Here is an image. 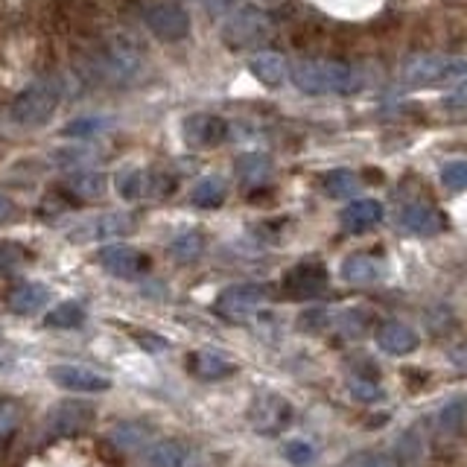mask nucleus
Returning <instances> with one entry per match:
<instances>
[{"label": "nucleus", "mask_w": 467, "mask_h": 467, "mask_svg": "<svg viewBox=\"0 0 467 467\" xmlns=\"http://www.w3.org/2000/svg\"><path fill=\"white\" fill-rule=\"evenodd\" d=\"M50 379L65 391H79V394H99L111 386L109 377H102L94 368H85V365H56V368H50Z\"/></svg>", "instance_id": "nucleus-11"}, {"label": "nucleus", "mask_w": 467, "mask_h": 467, "mask_svg": "<svg viewBox=\"0 0 467 467\" xmlns=\"http://www.w3.org/2000/svg\"><path fill=\"white\" fill-rule=\"evenodd\" d=\"M444 106H447V109H467V82L459 85L456 91H450V94H447Z\"/></svg>", "instance_id": "nucleus-40"}, {"label": "nucleus", "mask_w": 467, "mask_h": 467, "mask_svg": "<svg viewBox=\"0 0 467 467\" xmlns=\"http://www.w3.org/2000/svg\"><path fill=\"white\" fill-rule=\"evenodd\" d=\"M99 266L111 272L114 277H138L150 269V257L140 254L138 248H131L126 243H111V245H102L99 248Z\"/></svg>", "instance_id": "nucleus-9"}, {"label": "nucleus", "mask_w": 467, "mask_h": 467, "mask_svg": "<svg viewBox=\"0 0 467 467\" xmlns=\"http://www.w3.org/2000/svg\"><path fill=\"white\" fill-rule=\"evenodd\" d=\"M348 389H350V394H354L359 403H377V400H383V389H379L377 383H371V379L357 377V379H350Z\"/></svg>", "instance_id": "nucleus-35"}, {"label": "nucleus", "mask_w": 467, "mask_h": 467, "mask_svg": "<svg viewBox=\"0 0 467 467\" xmlns=\"http://www.w3.org/2000/svg\"><path fill=\"white\" fill-rule=\"evenodd\" d=\"M190 371L199 379H223L234 374V362H228L223 354H216V350H196V354L190 357Z\"/></svg>", "instance_id": "nucleus-23"}, {"label": "nucleus", "mask_w": 467, "mask_h": 467, "mask_svg": "<svg viewBox=\"0 0 467 467\" xmlns=\"http://www.w3.org/2000/svg\"><path fill=\"white\" fill-rule=\"evenodd\" d=\"M47 321L50 327H62V330H70V327H79L82 321H85V310L77 304V301H65V304H58L53 306V310L47 313Z\"/></svg>", "instance_id": "nucleus-30"}, {"label": "nucleus", "mask_w": 467, "mask_h": 467, "mask_svg": "<svg viewBox=\"0 0 467 467\" xmlns=\"http://www.w3.org/2000/svg\"><path fill=\"white\" fill-rule=\"evenodd\" d=\"M102 126H106V120H99V117H82V120H73V123L65 126V135H70V138L97 135Z\"/></svg>", "instance_id": "nucleus-37"}, {"label": "nucleus", "mask_w": 467, "mask_h": 467, "mask_svg": "<svg viewBox=\"0 0 467 467\" xmlns=\"http://www.w3.org/2000/svg\"><path fill=\"white\" fill-rule=\"evenodd\" d=\"M464 409H467L464 400H452L441 409V415H438V438L441 441H456L459 438L464 427Z\"/></svg>", "instance_id": "nucleus-27"}, {"label": "nucleus", "mask_w": 467, "mask_h": 467, "mask_svg": "<svg viewBox=\"0 0 467 467\" xmlns=\"http://www.w3.org/2000/svg\"><path fill=\"white\" fill-rule=\"evenodd\" d=\"M269 170H272L269 158H263V155H243L237 161V175L248 184H260L269 175Z\"/></svg>", "instance_id": "nucleus-32"}, {"label": "nucleus", "mask_w": 467, "mask_h": 467, "mask_svg": "<svg viewBox=\"0 0 467 467\" xmlns=\"http://www.w3.org/2000/svg\"><path fill=\"white\" fill-rule=\"evenodd\" d=\"M321 184H325L327 196H336V199H345V196H354L357 187H359V175L354 170H330L325 172V179H321Z\"/></svg>", "instance_id": "nucleus-28"}, {"label": "nucleus", "mask_w": 467, "mask_h": 467, "mask_svg": "<svg viewBox=\"0 0 467 467\" xmlns=\"http://www.w3.org/2000/svg\"><path fill=\"white\" fill-rule=\"evenodd\" d=\"M248 70H252V77L263 85L269 88H281L284 79H286V58L281 53H257L252 62H248Z\"/></svg>", "instance_id": "nucleus-20"}, {"label": "nucleus", "mask_w": 467, "mask_h": 467, "mask_svg": "<svg viewBox=\"0 0 467 467\" xmlns=\"http://www.w3.org/2000/svg\"><path fill=\"white\" fill-rule=\"evenodd\" d=\"M70 196L77 199H99L106 193V175L102 172H73L67 179Z\"/></svg>", "instance_id": "nucleus-26"}, {"label": "nucleus", "mask_w": 467, "mask_h": 467, "mask_svg": "<svg viewBox=\"0 0 467 467\" xmlns=\"http://www.w3.org/2000/svg\"><path fill=\"white\" fill-rule=\"evenodd\" d=\"M339 272H342V281L362 286V284H374L379 277V263L368 254H350L342 260Z\"/></svg>", "instance_id": "nucleus-24"}, {"label": "nucleus", "mask_w": 467, "mask_h": 467, "mask_svg": "<svg viewBox=\"0 0 467 467\" xmlns=\"http://www.w3.org/2000/svg\"><path fill=\"white\" fill-rule=\"evenodd\" d=\"M88 65L109 82H129L143 67V56L138 50V44L129 41V36H111L106 41H99L97 47H91Z\"/></svg>", "instance_id": "nucleus-1"}, {"label": "nucleus", "mask_w": 467, "mask_h": 467, "mask_svg": "<svg viewBox=\"0 0 467 467\" xmlns=\"http://www.w3.org/2000/svg\"><path fill=\"white\" fill-rule=\"evenodd\" d=\"M383 219V204L377 199H357L342 211V225L348 231H365Z\"/></svg>", "instance_id": "nucleus-21"}, {"label": "nucleus", "mask_w": 467, "mask_h": 467, "mask_svg": "<svg viewBox=\"0 0 467 467\" xmlns=\"http://www.w3.org/2000/svg\"><path fill=\"white\" fill-rule=\"evenodd\" d=\"M398 225L409 234H418V237H432V234H441L447 219L441 211L430 208V204H406L398 213Z\"/></svg>", "instance_id": "nucleus-15"}, {"label": "nucleus", "mask_w": 467, "mask_h": 467, "mask_svg": "<svg viewBox=\"0 0 467 467\" xmlns=\"http://www.w3.org/2000/svg\"><path fill=\"white\" fill-rule=\"evenodd\" d=\"M423 459H427V438L415 423L398 438V467H423Z\"/></svg>", "instance_id": "nucleus-22"}, {"label": "nucleus", "mask_w": 467, "mask_h": 467, "mask_svg": "<svg viewBox=\"0 0 467 467\" xmlns=\"http://www.w3.org/2000/svg\"><path fill=\"white\" fill-rule=\"evenodd\" d=\"M467 77V58L462 56H418L403 67V79L409 85H435V82H450V79H462Z\"/></svg>", "instance_id": "nucleus-4"}, {"label": "nucleus", "mask_w": 467, "mask_h": 467, "mask_svg": "<svg viewBox=\"0 0 467 467\" xmlns=\"http://www.w3.org/2000/svg\"><path fill=\"white\" fill-rule=\"evenodd\" d=\"M175 190V182L170 175H155L146 170H126L117 175V193L126 202H140V199H158Z\"/></svg>", "instance_id": "nucleus-8"}, {"label": "nucleus", "mask_w": 467, "mask_h": 467, "mask_svg": "<svg viewBox=\"0 0 467 467\" xmlns=\"http://www.w3.org/2000/svg\"><path fill=\"white\" fill-rule=\"evenodd\" d=\"M292 82L304 94H354L359 77L345 62H298L292 67Z\"/></svg>", "instance_id": "nucleus-2"}, {"label": "nucleus", "mask_w": 467, "mask_h": 467, "mask_svg": "<svg viewBox=\"0 0 467 467\" xmlns=\"http://www.w3.org/2000/svg\"><path fill=\"white\" fill-rule=\"evenodd\" d=\"M354 467H398V462L386 456V452H362V456L354 459Z\"/></svg>", "instance_id": "nucleus-38"}, {"label": "nucleus", "mask_w": 467, "mask_h": 467, "mask_svg": "<svg viewBox=\"0 0 467 467\" xmlns=\"http://www.w3.org/2000/svg\"><path fill=\"white\" fill-rule=\"evenodd\" d=\"M131 231V216L129 213H99L88 223L77 225V231L70 234V240L79 243H91V240H111L120 237V234Z\"/></svg>", "instance_id": "nucleus-14"}, {"label": "nucleus", "mask_w": 467, "mask_h": 467, "mask_svg": "<svg viewBox=\"0 0 467 467\" xmlns=\"http://www.w3.org/2000/svg\"><path fill=\"white\" fill-rule=\"evenodd\" d=\"M327 286V272L321 263H298L284 275V292L289 298H316Z\"/></svg>", "instance_id": "nucleus-12"}, {"label": "nucleus", "mask_w": 467, "mask_h": 467, "mask_svg": "<svg viewBox=\"0 0 467 467\" xmlns=\"http://www.w3.org/2000/svg\"><path fill=\"white\" fill-rule=\"evenodd\" d=\"M111 441L120 450H140L150 441V430H146L143 423H120V427L111 432Z\"/></svg>", "instance_id": "nucleus-29"}, {"label": "nucleus", "mask_w": 467, "mask_h": 467, "mask_svg": "<svg viewBox=\"0 0 467 467\" xmlns=\"http://www.w3.org/2000/svg\"><path fill=\"white\" fill-rule=\"evenodd\" d=\"M447 359L456 365V368H462V371H467V342H459V345H452L450 350H447Z\"/></svg>", "instance_id": "nucleus-39"}, {"label": "nucleus", "mask_w": 467, "mask_h": 467, "mask_svg": "<svg viewBox=\"0 0 467 467\" xmlns=\"http://www.w3.org/2000/svg\"><path fill=\"white\" fill-rule=\"evenodd\" d=\"M281 452H284V459H286V462L298 464V467L310 464L313 456H316L313 444H310V441H304V438H292V441H286V444L281 447Z\"/></svg>", "instance_id": "nucleus-33"}, {"label": "nucleus", "mask_w": 467, "mask_h": 467, "mask_svg": "<svg viewBox=\"0 0 467 467\" xmlns=\"http://www.w3.org/2000/svg\"><path fill=\"white\" fill-rule=\"evenodd\" d=\"M140 18L161 41H184L190 36V15L175 0H152L140 9Z\"/></svg>", "instance_id": "nucleus-5"}, {"label": "nucleus", "mask_w": 467, "mask_h": 467, "mask_svg": "<svg viewBox=\"0 0 467 467\" xmlns=\"http://www.w3.org/2000/svg\"><path fill=\"white\" fill-rule=\"evenodd\" d=\"M29 254L24 252V245H12V243H4L0 245V272L4 275H12V272H18L24 266V260Z\"/></svg>", "instance_id": "nucleus-34"}, {"label": "nucleus", "mask_w": 467, "mask_h": 467, "mask_svg": "<svg viewBox=\"0 0 467 467\" xmlns=\"http://www.w3.org/2000/svg\"><path fill=\"white\" fill-rule=\"evenodd\" d=\"M62 102V79L58 77H38L29 82L12 102V120L21 126H44Z\"/></svg>", "instance_id": "nucleus-3"}, {"label": "nucleus", "mask_w": 467, "mask_h": 467, "mask_svg": "<svg viewBox=\"0 0 467 467\" xmlns=\"http://www.w3.org/2000/svg\"><path fill=\"white\" fill-rule=\"evenodd\" d=\"M202 248H204V240H202V234L196 231H187L182 234V237H175L170 243V254L175 260H182V263H190V260H196L202 254Z\"/></svg>", "instance_id": "nucleus-31"}, {"label": "nucleus", "mask_w": 467, "mask_h": 467, "mask_svg": "<svg viewBox=\"0 0 467 467\" xmlns=\"http://www.w3.org/2000/svg\"><path fill=\"white\" fill-rule=\"evenodd\" d=\"M263 301H266V289L257 284H237L219 292V298L213 301V310L228 318V321H243L248 316H254Z\"/></svg>", "instance_id": "nucleus-7"}, {"label": "nucleus", "mask_w": 467, "mask_h": 467, "mask_svg": "<svg viewBox=\"0 0 467 467\" xmlns=\"http://www.w3.org/2000/svg\"><path fill=\"white\" fill-rule=\"evenodd\" d=\"M223 38H225V44H228L231 50H248V47H254V44L266 41L269 38V21H266V15H260L252 6L237 9L225 21Z\"/></svg>", "instance_id": "nucleus-6"}, {"label": "nucleus", "mask_w": 467, "mask_h": 467, "mask_svg": "<svg viewBox=\"0 0 467 467\" xmlns=\"http://www.w3.org/2000/svg\"><path fill=\"white\" fill-rule=\"evenodd\" d=\"M12 216H15V204L6 196H0V223H9Z\"/></svg>", "instance_id": "nucleus-41"}, {"label": "nucleus", "mask_w": 467, "mask_h": 467, "mask_svg": "<svg viewBox=\"0 0 467 467\" xmlns=\"http://www.w3.org/2000/svg\"><path fill=\"white\" fill-rule=\"evenodd\" d=\"M47 296H50L47 286L33 284V281H21L6 292V306L18 316H33L47 304Z\"/></svg>", "instance_id": "nucleus-19"}, {"label": "nucleus", "mask_w": 467, "mask_h": 467, "mask_svg": "<svg viewBox=\"0 0 467 467\" xmlns=\"http://www.w3.org/2000/svg\"><path fill=\"white\" fill-rule=\"evenodd\" d=\"M228 184L223 175H204V179L190 190V202L199 204V208H219L225 202Z\"/></svg>", "instance_id": "nucleus-25"}, {"label": "nucleus", "mask_w": 467, "mask_h": 467, "mask_svg": "<svg viewBox=\"0 0 467 467\" xmlns=\"http://www.w3.org/2000/svg\"><path fill=\"white\" fill-rule=\"evenodd\" d=\"M377 345L379 350H386L391 357H406V354H412V350H418L420 339L412 327L403 325V321H386V325L377 330Z\"/></svg>", "instance_id": "nucleus-17"}, {"label": "nucleus", "mask_w": 467, "mask_h": 467, "mask_svg": "<svg viewBox=\"0 0 467 467\" xmlns=\"http://www.w3.org/2000/svg\"><path fill=\"white\" fill-rule=\"evenodd\" d=\"M441 182L450 190H467V161H452L441 170Z\"/></svg>", "instance_id": "nucleus-36"}, {"label": "nucleus", "mask_w": 467, "mask_h": 467, "mask_svg": "<svg viewBox=\"0 0 467 467\" xmlns=\"http://www.w3.org/2000/svg\"><path fill=\"white\" fill-rule=\"evenodd\" d=\"M228 138V123L216 114H190L184 120V140L193 146H216Z\"/></svg>", "instance_id": "nucleus-16"}, {"label": "nucleus", "mask_w": 467, "mask_h": 467, "mask_svg": "<svg viewBox=\"0 0 467 467\" xmlns=\"http://www.w3.org/2000/svg\"><path fill=\"white\" fill-rule=\"evenodd\" d=\"M94 406L82 400H65L47 415V430L53 435H77L94 420Z\"/></svg>", "instance_id": "nucleus-13"}, {"label": "nucleus", "mask_w": 467, "mask_h": 467, "mask_svg": "<svg viewBox=\"0 0 467 467\" xmlns=\"http://www.w3.org/2000/svg\"><path fill=\"white\" fill-rule=\"evenodd\" d=\"M292 418V406L277 398V394H260V398L252 403V412H248V420L260 435H277Z\"/></svg>", "instance_id": "nucleus-10"}, {"label": "nucleus", "mask_w": 467, "mask_h": 467, "mask_svg": "<svg viewBox=\"0 0 467 467\" xmlns=\"http://www.w3.org/2000/svg\"><path fill=\"white\" fill-rule=\"evenodd\" d=\"M190 462V447L175 438H164V441H152L143 447V467H187Z\"/></svg>", "instance_id": "nucleus-18"}]
</instances>
